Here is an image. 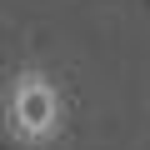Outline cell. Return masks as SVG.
<instances>
[{
  "label": "cell",
  "instance_id": "cell-1",
  "mask_svg": "<svg viewBox=\"0 0 150 150\" xmlns=\"http://www.w3.org/2000/svg\"><path fill=\"white\" fill-rule=\"evenodd\" d=\"M65 85L45 65H20L10 70L5 90H0V120H5V135L20 150H50L65 135Z\"/></svg>",
  "mask_w": 150,
  "mask_h": 150
}]
</instances>
